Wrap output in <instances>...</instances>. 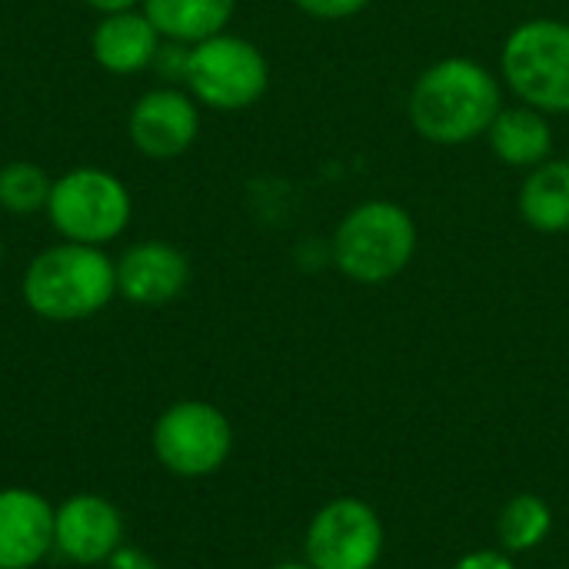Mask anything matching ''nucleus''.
<instances>
[{
	"label": "nucleus",
	"mask_w": 569,
	"mask_h": 569,
	"mask_svg": "<svg viewBox=\"0 0 569 569\" xmlns=\"http://www.w3.org/2000/svg\"><path fill=\"white\" fill-rule=\"evenodd\" d=\"M53 180L43 167L30 160H10L0 167V210L13 217H30L47 210Z\"/></svg>",
	"instance_id": "obj_18"
},
{
	"label": "nucleus",
	"mask_w": 569,
	"mask_h": 569,
	"mask_svg": "<svg viewBox=\"0 0 569 569\" xmlns=\"http://www.w3.org/2000/svg\"><path fill=\"white\" fill-rule=\"evenodd\" d=\"M303 13L320 17V20H340L360 13L370 0H293Z\"/></svg>",
	"instance_id": "obj_19"
},
{
	"label": "nucleus",
	"mask_w": 569,
	"mask_h": 569,
	"mask_svg": "<svg viewBox=\"0 0 569 569\" xmlns=\"http://www.w3.org/2000/svg\"><path fill=\"white\" fill-rule=\"evenodd\" d=\"M303 550L313 569H373L383 557V523L367 503L340 497L317 510Z\"/></svg>",
	"instance_id": "obj_8"
},
{
	"label": "nucleus",
	"mask_w": 569,
	"mask_h": 569,
	"mask_svg": "<svg viewBox=\"0 0 569 569\" xmlns=\"http://www.w3.org/2000/svg\"><path fill=\"white\" fill-rule=\"evenodd\" d=\"M117 263V297L137 307H163L190 283L187 257L167 240H143L123 250Z\"/></svg>",
	"instance_id": "obj_11"
},
{
	"label": "nucleus",
	"mask_w": 569,
	"mask_h": 569,
	"mask_svg": "<svg viewBox=\"0 0 569 569\" xmlns=\"http://www.w3.org/2000/svg\"><path fill=\"white\" fill-rule=\"evenodd\" d=\"M53 517L47 497L27 487L0 490V569H33L53 550Z\"/></svg>",
	"instance_id": "obj_12"
},
{
	"label": "nucleus",
	"mask_w": 569,
	"mask_h": 569,
	"mask_svg": "<svg viewBox=\"0 0 569 569\" xmlns=\"http://www.w3.org/2000/svg\"><path fill=\"white\" fill-rule=\"evenodd\" d=\"M117 297V263L103 247L57 243L37 253L23 273V303L50 323L90 320Z\"/></svg>",
	"instance_id": "obj_2"
},
{
	"label": "nucleus",
	"mask_w": 569,
	"mask_h": 569,
	"mask_svg": "<svg viewBox=\"0 0 569 569\" xmlns=\"http://www.w3.org/2000/svg\"><path fill=\"white\" fill-rule=\"evenodd\" d=\"M500 110V87L493 73L467 57H447L427 67L410 93L413 130L443 147L483 137Z\"/></svg>",
	"instance_id": "obj_1"
},
{
	"label": "nucleus",
	"mask_w": 569,
	"mask_h": 569,
	"mask_svg": "<svg viewBox=\"0 0 569 569\" xmlns=\"http://www.w3.org/2000/svg\"><path fill=\"white\" fill-rule=\"evenodd\" d=\"M83 3H87V7H93V10H97V13L103 17V13H120V10H133V7H137L140 0H83Z\"/></svg>",
	"instance_id": "obj_21"
},
{
	"label": "nucleus",
	"mask_w": 569,
	"mask_h": 569,
	"mask_svg": "<svg viewBox=\"0 0 569 569\" xmlns=\"http://www.w3.org/2000/svg\"><path fill=\"white\" fill-rule=\"evenodd\" d=\"M510 90L540 113H569V23L527 20L520 23L500 57Z\"/></svg>",
	"instance_id": "obj_5"
},
{
	"label": "nucleus",
	"mask_w": 569,
	"mask_h": 569,
	"mask_svg": "<svg viewBox=\"0 0 569 569\" xmlns=\"http://www.w3.org/2000/svg\"><path fill=\"white\" fill-rule=\"evenodd\" d=\"M183 80L197 103L220 113H237L253 107L267 93L270 67L250 40L217 33L187 50Z\"/></svg>",
	"instance_id": "obj_6"
},
{
	"label": "nucleus",
	"mask_w": 569,
	"mask_h": 569,
	"mask_svg": "<svg viewBox=\"0 0 569 569\" xmlns=\"http://www.w3.org/2000/svg\"><path fill=\"white\" fill-rule=\"evenodd\" d=\"M520 213L540 233L569 230V160H543L520 187Z\"/></svg>",
	"instance_id": "obj_16"
},
{
	"label": "nucleus",
	"mask_w": 569,
	"mask_h": 569,
	"mask_svg": "<svg viewBox=\"0 0 569 569\" xmlns=\"http://www.w3.org/2000/svg\"><path fill=\"white\" fill-rule=\"evenodd\" d=\"M123 517L97 493H73L57 507L53 517V550L70 563L97 567L120 553Z\"/></svg>",
	"instance_id": "obj_10"
},
{
	"label": "nucleus",
	"mask_w": 569,
	"mask_h": 569,
	"mask_svg": "<svg viewBox=\"0 0 569 569\" xmlns=\"http://www.w3.org/2000/svg\"><path fill=\"white\" fill-rule=\"evenodd\" d=\"M70 243L107 247L130 227L133 200L120 177L100 167H77L53 180L43 210Z\"/></svg>",
	"instance_id": "obj_4"
},
{
	"label": "nucleus",
	"mask_w": 569,
	"mask_h": 569,
	"mask_svg": "<svg viewBox=\"0 0 569 569\" xmlns=\"http://www.w3.org/2000/svg\"><path fill=\"white\" fill-rule=\"evenodd\" d=\"M160 47H163V37L157 33L150 17L137 7L120 10V13H103L90 37L93 60L107 73H117V77L140 73V70L153 67Z\"/></svg>",
	"instance_id": "obj_13"
},
{
	"label": "nucleus",
	"mask_w": 569,
	"mask_h": 569,
	"mask_svg": "<svg viewBox=\"0 0 569 569\" xmlns=\"http://www.w3.org/2000/svg\"><path fill=\"white\" fill-rule=\"evenodd\" d=\"M0 263H3V240H0Z\"/></svg>",
	"instance_id": "obj_23"
},
{
	"label": "nucleus",
	"mask_w": 569,
	"mask_h": 569,
	"mask_svg": "<svg viewBox=\"0 0 569 569\" xmlns=\"http://www.w3.org/2000/svg\"><path fill=\"white\" fill-rule=\"evenodd\" d=\"M490 147L507 167H540L553 153V130L547 113L533 107L500 110L490 123Z\"/></svg>",
	"instance_id": "obj_15"
},
{
	"label": "nucleus",
	"mask_w": 569,
	"mask_h": 569,
	"mask_svg": "<svg viewBox=\"0 0 569 569\" xmlns=\"http://www.w3.org/2000/svg\"><path fill=\"white\" fill-rule=\"evenodd\" d=\"M233 450V430L223 410L203 400H180L153 423V453L173 473L200 480L217 473Z\"/></svg>",
	"instance_id": "obj_7"
},
{
	"label": "nucleus",
	"mask_w": 569,
	"mask_h": 569,
	"mask_svg": "<svg viewBox=\"0 0 569 569\" xmlns=\"http://www.w3.org/2000/svg\"><path fill=\"white\" fill-rule=\"evenodd\" d=\"M553 513L537 493H517L500 513V543L510 553H530L550 537Z\"/></svg>",
	"instance_id": "obj_17"
},
{
	"label": "nucleus",
	"mask_w": 569,
	"mask_h": 569,
	"mask_svg": "<svg viewBox=\"0 0 569 569\" xmlns=\"http://www.w3.org/2000/svg\"><path fill=\"white\" fill-rule=\"evenodd\" d=\"M417 253L413 217L390 200L353 207L333 233V260L357 283H387L400 277Z\"/></svg>",
	"instance_id": "obj_3"
},
{
	"label": "nucleus",
	"mask_w": 569,
	"mask_h": 569,
	"mask_svg": "<svg viewBox=\"0 0 569 569\" xmlns=\"http://www.w3.org/2000/svg\"><path fill=\"white\" fill-rule=\"evenodd\" d=\"M130 143L150 160H173L183 157L197 133H200V110L197 100L177 87L147 90L127 117Z\"/></svg>",
	"instance_id": "obj_9"
},
{
	"label": "nucleus",
	"mask_w": 569,
	"mask_h": 569,
	"mask_svg": "<svg viewBox=\"0 0 569 569\" xmlns=\"http://www.w3.org/2000/svg\"><path fill=\"white\" fill-rule=\"evenodd\" d=\"M453 569H517V567H513V560H510L507 553H500V550H473V553H467L463 560H457V567Z\"/></svg>",
	"instance_id": "obj_20"
},
{
	"label": "nucleus",
	"mask_w": 569,
	"mask_h": 569,
	"mask_svg": "<svg viewBox=\"0 0 569 569\" xmlns=\"http://www.w3.org/2000/svg\"><path fill=\"white\" fill-rule=\"evenodd\" d=\"M140 10L150 17L157 33L170 43H200L223 33L237 0H140Z\"/></svg>",
	"instance_id": "obj_14"
},
{
	"label": "nucleus",
	"mask_w": 569,
	"mask_h": 569,
	"mask_svg": "<svg viewBox=\"0 0 569 569\" xmlns=\"http://www.w3.org/2000/svg\"><path fill=\"white\" fill-rule=\"evenodd\" d=\"M273 569H313L310 563H280V567H273Z\"/></svg>",
	"instance_id": "obj_22"
}]
</instances>
